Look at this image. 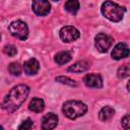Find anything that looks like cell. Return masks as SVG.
Returning a JSON list of instances; mask_svg holds the SVG:
<instances>
[{"label": "cell", "instance_id": "obj_3", "mask_svg": "<svg viewBox=\"0 0 130 130\" xmlns=\"http://www.w3.org/2000/svg\"><path fill=\"white\" fill-rule=\"evenodd\" d=\"M62 110L67 118L74 120L80 116H83L87 111V107L80 101H67L63 105Z\"/></svg>", "mask_w": 130, "mask_h": 130}, {"label": "cell", "instance_id": "obj_12", "mask_svg": "<svg viewBox=\"0 0 130 130\" xmlns=\"http://www.w3.org/2000/svg\"><path fill=\"white\" fill-rule=\"evenodd\" d=\"M114 114H115L114 109L111 108V107L106 106V107H104V108L101 109V111L99 113V118L103 122H108V121H110L113 118Z\"/></svg>", "mask_w": 130, "mask_h": 130}, {"label": "cell", "instance_id": "obj_15", "mask_svg": "<svg viewBox=\"0 0 130 130\" xmlns=\"http://www.w3.org/2000/svg\"><path fill=\"white\" fill-rule=\"evenodd\" d=\"M71 54L67 51H62V52H59L56 54L55 56V62L59 65H63L67 62H69L71 60Z\"/></svg>", "mask_w": 130, "mask_h": 130}, {"label": "cell", "instance_id": "obj_1", "mask_svg": "<svg viewBox=\"0 0 130 130\" xmlns=\"http://www.w3.org/2000/svg\"><path fill=\"white\" fill-rule=\"evenodd\" d=\"M29 93V87L25 84H18L14 86L8 94L4 98L1 108L7 112H13L17 110L25 101Z\"/></svg>", "mask_w": 130, "mask_h": 130}, {"label": "cell", "instance_id": "obj_21", "mask_svg": "<svg viewBox=\"0 0 130 130\" xmlns=\"http://www.w3.org/2000/svg\"><path fill=\"white\" fill-rule=\"evenodd\" d=\"M3 51H4V53L6 55H8L10 57L15 56L16 53H17V50H16V48L13 45H7V46H5L4 49H3Z\"/></svg>", "mask_w": 130, "mask_h": 130}, {"label": "cell", "instance_id": "obj_10", "mask_svg": "<svg viewBox=\"0 0 130 130\" xmlns=\"http://www.w3.org/2000/svg\"><path fill=\"white\" fill-rule=\"evenodd\" d=\"M58 124V117L53 113L45 115L42 119V129L43 130H52Z\"/></svg>", "mask_w": 130, "mask_h": 130}, {"label": "cell", "instance_id": "obj_23", "mask_svg": "<svg viewBox=\"0 0 130 130\" xmlns=\"http://www.w3.org/2000/svg\"><path fill=\"white\" fill-rule=\"evenodd\" d=\"M0 130H4V129H3V127H2V126H0Z\"/></svg>", "mask_w": 130, "mask_h": 130}, {"label": "cell", "instance_id": "obj_19", "mask_svg": "<svg viewBox=\"0 0 130 130\" xmlns=\"http://www.w3.org/2000/svg\"><path fill=\"white\" fill-rule=\"evenodd\" d=\"M56 81L64 83V84H68L70 86H76L77 85L75 80H73V79H71V78H69L67 76H58V77H56Z\"/></svg>", "mask_w": 130, "mask_h": 130}, {"label": "cell", "instance_id": "obj_9", "mask_svg": "<svg viewBox=\"0 0 130 130\" xmlns=\"http://www.w3.org/2000/svg\"><path fill=\"white\" fill-rule=\"evenodd\" d=\"M83 82L88 87H94V88H101L103 86V79L101 75L95 73H90L84 76Z\"/></svg>", "mask_w": 130, "mask_h": 130}, {"label": "cell", "instance_id": "obj_7", "mask_svg": "<svg viewBox=\"0 0 130 130\" xmlns=\"http://www.w3.org/2000/svg\"><path fill=\"white\" fill-rule=\"evenodd\" d=\"M31 6H32L34 12L39 16L47 15L51 9V4L49 3V1H43V0L34 1Z\"/></svg>", "mask_w": 130, "mask_h": 130}, {"label": "cell", "instance_id": "obj_18", "mask_svg": "<svg viewBox=\"0 0 130 130\" xmlns=\"http://www.w3.org/2000/svg\"><path fill=\"white\" fill-rule=\"evenodd\" d=\"M130 74V67L128 64H125V65H122L119 70H118V76L119 78H125V77H128Z\"/></svg>", "mask_w": 130, "mask_h": 130}, {"label": "cell", "instance_id": "obj_14", "mask_svg": "<svg viewBox=\"0 0 130 130\" xmlns=\"http://www.w3.org/2000/svg\"><path fill=\"white\" fill-rule=\"evenodd\" d=\"M89 68V64L86 61H79L76 62L75 64L71 65L70 67H68L67 71L69 72H75V73H79V72H83L85 70H87Z\"/></svg>", "mask_w": 130, "mask_h": 130}, {"label": "cell", "instance_id": "obj_13", "mask_svg": "<svg viewBox=\"0 0 130 130\" xmlns=\"http://www.w3.org/2000/svg\"><path fill=\"white\" fill-rule=\"evenodd\" d=\"M45 108V103L42 99L39 98H35L30 101L29 105H28V109L35 113H41Z\"/></svg>", "mask_w": 130, "mask_h": 130}, {"label": "cell", "instance_id": "obj_11", "mask_svg": "<svg viewBox=\"0 0 130 130\" xmlns=\"http://www.w3.org/2000/svg\"><path fill=\"white\" fill-rule=\"evenodd\" d=\"M23 69H24V72L28 75H34L36 73H38L39 69H40V64L39 62L31 58V59H28L27 61L24 62L23 64Z\"/></svg>", "mask_w": 130, "mask_h": 130}, {"label": "cell", "instance_id": "obj_8", "mask_svg": "<svg viewBox=\"0 0 130 130\" xmlns=\"http://www.w3.org/2000/svg\"><path fill=\"white\" fill-rule=\"evenodd\" d=\"M129 56V48L125 43H119L115 46L112 51V58L115 60H120Z\"/></svg>", "mask_w": 130, "mask_h": 130}, {"label": "cell", "instance_id": "obj_22", "mask_svg": "<svg viewBox=\"0 0 130 130\" xmlns=\"http://www.w3.org/2000/svg\"><path fill=\"white\" fill-rule=\"evenodd\" d=\"M122 126L125 130H130V128H129V115H126L122 119Z\"/></svg>", "mask_w": 130, "mask_h": 130}, {"label": "cell", "instance_id": "obj_17", "mask_svg": "<svg viewBox=\"0 0 130 130\" xmlns=\"http://www.w3.org/2000/svg\"><path fill=\"white\" fill-rule=\"evenodd\" d=\"M8 70H9V72H10L12 75L18 76V75H20V73H21V66L19 65V63L13 62V63H11V64L9 65Z\"/></svg>", "mask_w": 130, "mask_h": 130}, {"label": "cell", "instance_id": "obj_16", "mask_svg": "<svg viewBox=\"0 0 130 130\" xmlns=\"http://www.w3.org/2000/svg\"><path fill=\"white\" fill-rule=\"evenodd\" d=\"M64 7L67 11H69L71 13H76L77 10L79 9V2L76 0H69V1L65 2Z\"/></svg>", "mask_w": 130, "mask_h": 130}, {"label": "cell", "instance_id": "obj_6", "mask_svg": "<svg viewBox=\"0 0 130 130\" xmlns=\"http://www.w3.org/2000/svg\"><path fill=\"white\" fill-rule=\"evenodd\" d=\"M59 35H60V38L63 42H66V43H70V42H73L75 40H77L80 36L79 31L77 28H75L74 26H71V25H66V26H63L60 31H59Z\"/></svg>", "mask_w": 130, "mask_h": 130}, {"label": "cell", "instance_id": "obj_2", "mask_svg": "<svg viewBox=\"0 0 130 130\" xmlns=\"http://www.w3.org/2000/svg\"><path fill=\"white\" fill-rule=\"evenodd\" d=\"M102 13L109 20L114 21V22H119L123 19L125 8L118 5L117 3L106 1L102 5Z\"/></svg>", "mask_w": 130, "mask_h": 130}, {"label": "cell", "instance_id": "obj_4", "mask_svg": "<svg viewBox=\"0 0 130 130\" xmlns=\"http://www.w3.org/2000/svg\"><path fill=\"white\" fill-rule=\"evenodd\" d=\"M8 29L13 37H15L21 41L26 40V38L28 36V27H27L26 23L21 21V20L12 21L9 24Z\"/></svg>", "mask_w": 130, "mask_h": 130}, {"label": "cell", "instance_id": "obj_5", "mask_svg": "<svg viewBox=\"0 0 130 130\" xmlns=\"http://www.w3.org/2000/svg\"><path fill=\"white\" fill-rule=\"evenodd\" d=\"M112 44H113L112 37L106 34H98L94 38V45L96 49L102 53H106L111 48Z\"/></svg>", "mask_w": 130, "mask_h": 130}, {"label": "cell", "instance_id": "obj_20", "mask_svg": "<svg viewBox=\"0 0 130 130\" xmlns=\"http://www.w3.org/2000/svg\"><path fill=\"white\" fill-rule=\"evenodd\" d=\"M32 128H34V122L29 118H27L26 120H24L18 126V130H32Z\"/></svg>", "mask_w": 130, "mask_h": 130}]
</instances>
